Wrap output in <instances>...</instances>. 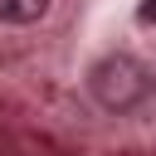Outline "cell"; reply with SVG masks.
<instances>
[{"label":"cell","instance_id":"1","mask_svg":"<svg viewBox=\"0 0 156 156\" xmlns=\"http://www.w3.org/2000/svg\"><path fill=\"white\" fill-rule=\"evenodd\" d=\"M88 83H93V98H98L107 112H132V107H141L146 93H151V68L136 63L132 54H107V58L93 68Z\"/></svg>","mask_w":156,"mask_h":156},{"label":"cell","instance_id":"2","mask_svg":"<svg viewBox=\"0 0 156 156\" xmlns=\"http://www.w3.org/2000/svg\"><path fill=\"white\" fill-rule=\"evenodd\" d=\"M49 10V0H0V20L5 24H34Z\"/></svg>","mask_w":156,"mask_h":156},{"label":"cell","instance_id":"3","mask_svg":"<svg viewBox=\"0 0 156 156\" xmlns=\"http://www.w3.org/2000/svg\"><path fill=\"white\" fill-rule=\"evenodd\" d=\"M136 20H141V24H156V0H141V5H136Z\"/></svg>","mask_w":156,"mask_h":156}]
</instances>
